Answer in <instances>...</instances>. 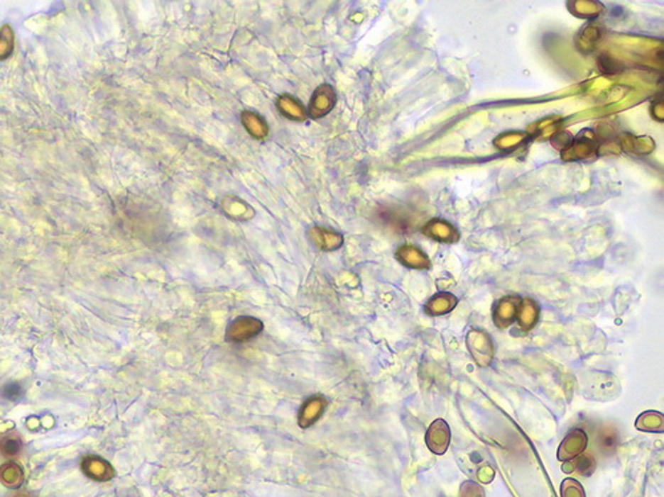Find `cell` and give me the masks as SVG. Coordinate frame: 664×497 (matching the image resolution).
<instances>
[{"label":"cell","instance_id":"cell-1","mask_svg":"<svg viewBox=\"0 0 664 497\" xmlns=\"http://www.w3.org/2000/svg\"><path fill=\"white\" fill-rule=\"evenodd\" d=\"M583 393L594 401H611L619 396V381L611 374L604 372H594L586 376L583 382Z\"/></svg>","mask_w":664,"mask_h":497},{"label":"cell","instance_id":"cell-2","mask_svg":"<svg viewBox=\"0 0 664 497\" xmlns=\"http://www.w3.org/2000/svg\"><path fill=\"white\" fill-rule=\"evenodd\" d=\"M265 324L253 315H239L226 329L225 340L232 344H242L261 335Z\"/></svg>","mask_w":664,"mask_h":497},{"label":"cell","instance_id":"cell-3","mask_svg":"<svg viewBox=\"0 0 664 497\" xmlns=\"http://www.w3.org/2000/svg\"><path fill=\"white\" fill-rule=\"evenodd\" d=\"M467 346L477 365L481 367L491 365L494 355V347L491 337L485 332L476 329L470 330L467 335Z\"/></svg>","mask_w":664,"mask_h":497},{"label":"cell","instance_id":"cell-4","mask_svg":"<svg viewBox=\"0 0 664 497\" xmlns=\"http://www.w3.org/2000/svg\"><path fill=\"white\" fill-rule=\"evenodd\" d=\"M337 91L330 84H322L312 93L307 113L311 118H323L337 105Z\"/></svg>","mask_w":664,"mask_h":497},{"label":"cell","instance_id":"cell-5","mask_svg":"<svg viewBox=\"0 0 664 497\" xmlns=\"http://www.w3.org/2000/svg\"><path fill=\"white\" fill-rule=\"evenodd\" d=\"M328 401L323 396L315 394L307 398L298 411V426L302 430H306L317 425L319 419L326 413Z\"/></svg>","mask_w":664,"mask_h":497},{"label":"cell","instance_id":"cell-6","mask_svg":"<svg viewBox=\"0 0 664 497\" xmlns=\"http://www.w3.org/2000/svg\"><path fill=\"white\" fill-rule=\"evenodd\" d=\"M425 442L433 454H445L450 443V425L444 419H436L425 434Z\"/></svg>","mask_w":664,"mask_h":497},{"label":"cell","instance_id":"cell-7","mask_svg":"<svg viewBox=\"0 0 664 497\" xmlns=\"http://www.w3.org/2000/svg\"><path fill=\"white\" fill-rule=\"evenodd\" d=\"M587 442H589V437L583 430L581 428L572 430L563 439L561 446L558 448V459L561 462H570L572 459L582 455L583 451L587 447Z\"/></svg>","mask_w":664,"mask_h":497},{"label":"cell","instance_id":"cell-8","mask_svg":"<svg viewBox=\"0 0 664 497\" xmlns=\"http://www.w3.org/2000/svg\"><path fill=\"white\" fill-rule=\"evenodd\" d=\"M308 239L310 242L317 247V250L325 252L337 251L343 245V235L325 227L314 225L308 230Z\"/></svg>","mask_w":664,"mask_h":497},{"label":"cell","instance_id":"cell-9","mask_svg":"<svg viewBox=\"0 0 664 497\" xmlns=\"http://www.w3.org/2000/svg\"><path fill=\"white\" fill-rule=\"evenodd\" d=\"M224 213L238 222H249L256 216V210L244 199L235 195H226L221 201Z\"/></svg>","mask_w":664,"mask_h":497},{"label":"cell","instance_id":"cell-10","mask_svg":"<svg viewBox=\"0 0 664 497\" xmlns=\"http://www.w3.org/2000/svg\"><path fill=\"white\" fill-rule=\"evenodd\" d=\"M276 108L283 117L291 121L303 122L308 118L306 106L291 94H281L276 99Z\"/></svg>","mask_w":664,"mask_h":497},{"label":"cell","instance_id":"cell-11","mask_svg":"<svg viewBox=\"0 0 664 497\" xmlns=\"http://www.w3.org/2000/svg\"><path fill=\"white\" fill-rule=\"evenodd\" d=\"M82 471L87 476L99 481H108L114 476L112 466L102 457H88L82 460Z\"/></svg>","mask_w":664,"mask_h":497},{"label":"cell","instance_id":"cell-12","mask_svg":"<svg viewBox=\"0 0 664 497\" xmlns=\"http://www.w3.org/2000/svg\"><path fill=\"white\" fill-rule=\"evenodd\" d=\"M241 121L245 126L247 133L256 138V140H265L268 134V126L267 122L262 116L258 113L251 112V111H245L241 114Z\"/></svg>","mask_w":664,"mask_h":497},{"label":"cell","instance_id":"cell-13","mask_svg":"<svg viewBox=\"0 0 664 497\" xmlns=\"http://www.w3.org/2000/svg\"><path fill=\"white\" fill-rule=\"evenodd\" d=\"M518 306H520V301L509 300V297L505 298L504 301H501L499 308L494 311V323H496V325L501 329L508 328L516 320L517 312H518Z\"/></svg>","mask_w":664,"mask_h":497},{"label":"cell","instance_id":"cell-14","mask_svg":"<svg viewBox=\"0 0 664 497\" xmlns=\"http://www.w3.org/2000/svg\"><path fill=\"white\" fill-rule=\"evenodd\" d=\"M635 427L644 432H663V414L658 411H646L636 419Z\"/></svg>","mask_w":664,"mask_h":497},{"label":"cell","instance_id":"cell-15","mask_svg":"<svg viewBox=\"0 0 664 497\" xmlns=\"http://www.w3.org/2000/svg\"><path fill=\"white\" fill-rule=\"evenodd\" d=\"M23 469L15 462H9L0 467V480L6 487L18 489L23 484Z\"/></svg>","mask_w":664,"mask_h":497},{"label":"cell","instance_id":"cell-16","mask_svg":"<svg viewBox=\"0 0 664 497\" xmlns=\"http://www.w3.org/2000/svg\"><path fill=\"white\" fill-rule=\"evenodd\" d=\"M538 315H540L538 306L530 300H525L523 303H520L517 317L523 330H530L531 328L537 324Z\"/></svg>","mask_w":664,"mask_h":497},{"label":"cell","instance_id":"cell-17","mask_svg":"<svg viewBox=\"0 0 664 497\" xmlns=\"http://www.w3.org/2000/svg\"><path fill=\"white\" fill-rule=\"evenodd\" d=\"M595 460L590 455H579V457L572 459L570 462H566L562 469L565 472L570 474L572 471H577L582 476H590L595 471Z\"/></svg>","mask_w":664,"mask_h":497},{"label":"cell","instance_id":"cell-18","mask_svg":"<svg viewBox=\"0 0 664 497\" xmlns=\"http://www.w3.org/2000/svg\"><path fill=\"white\" fill-rule=\"evenodd\" d=\"M21 439L16 432H10L0 439V454L7 459L16 457L21 454Z\"/></svg>","mask_w":664,"mask_h":497},{"label":"cell","instance_id":"cell-19","mask_svg":"<svg viewBox=\"0 0 664 497\" xmlns=\"http://www.w3.org/2000/svg\"><path fill=\"white\" fill-rule=\"evenodd\" d=\"M15 47V33L10 24L0 27V61L10 59Z\"/></svg>","mask_w":664,"mask_h":497},{"label":"cell","instance_id":"cell-20","mask_svg":"<svg viewBox=\"0 0 664 497\" xmlns=\"http://www.w3.org/2000/svg\"><path fill=\"white\" fill-rule=\"evenodd\" d=\"M618 446V432L613 427H604L598 432V447L603 454L614 452Z\"/></svg>","mask_w":664,"mask_h":497},{"label":"cell","instance_id":"cell-21","mask_svg":"<svg viewBox=\"0 0 664 497\" xmlns=\"http://www.w3.org/2000/svg\"><path fill=\"white\" fill-rule=\"evenodd\" d=\"M455 304H456V300L453 296L442 294L440 297H435V300L430 301L428 305V312L433 315H444L452 311Z\"/></svg>","mask_w":664,"mask_h":497},{"label":"cell","instance_id":"cell-22","mask_svg":"<svg viewBox=\"0 0 664 497\" xmlns=\"http://www.w3.org/2000/svg\"><path fill=\"white\" fill-rule=\"evenodd\" d=\"M561 496L586 497V495H584L582 484L579 481H577L575 479L569 477V479L563 480L562 486H561Z\"/></svg>","mask_w":664,"mask_h":497},{"label":"cell","instance_id":"cell-23","mask_svg":"<svg viewBox=\"0 0 664 497\" xmlns=\"http://www.w3.org/2000/svg\"><path fill=\"white\" fill-rule=\"evenodd\" d=\"M21 396H23V389L19 384H7L1 389V396L11 402L21 399Z\"/></svg>","mask_w":664,"mask_h":497},{"label":"cell","instance_id":"cell-24","mask_svg":"<svg viewBox=\"0 0 664 497\" xmlns=\"http://www.w3.org/2000/svg\"><path fill=\"white\" fill-rule=\"evenodd\" d=\"M460 497H484V491L479 484L465 481L461 487Z\"/></svg>","mask_w":664,"mask_h":497},{"label":"cell","instance_id":"cell-25","mask_svg":"<svg viewBox=\"0 0 664 497\" xmlns=\"http://www.w3.org/2000/svg\"><path fill=\"white\" fill-rule=\"evenodd\" d=\"M12 497H35V496H33V495H31V493H28V492H18V493H15V495H13V496Z\"/></svg>","mask_w":664,"mask_h":497}]
</instances>
